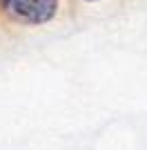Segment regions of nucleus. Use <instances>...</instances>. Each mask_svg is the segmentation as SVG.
<instances>
[{
  "instance_id": "2",
  "label": "nucleus",
  "mask_w": 147,
  "mask_h": 150,
  "mask_svg": "<svg viewBox=\"0 0 147 150\" xmlns=\"http://www.w3.org/2000/svg\"><path fill=\"white\" fill-rule=\"evenodd\" d=\"M89 2H94V0H89Z\"/></svg>"
},
{
  "instance_id": "1",
  "label": "nucleus",
  "mask_w": 147,
  "mask_h": 150,
  "mask_svg": "<svg viewBox=\"0 0 147 150\" xmlns=\"http://www.w3.org/2000/svg\"><path fill=\"white\" fill-rule=\"evenodd\" d=\"M7 13L27 25H43L56 16L58 0H2Z\"/></svg>"
}]
</instances>
